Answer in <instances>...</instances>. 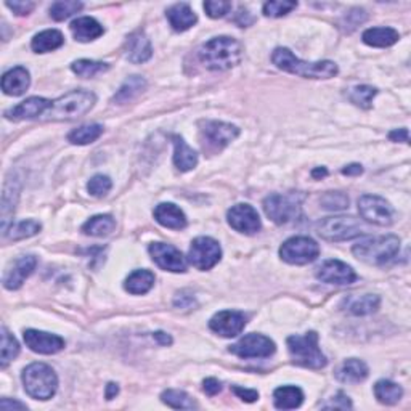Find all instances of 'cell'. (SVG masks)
I'll return each mask as SVG.
<instances>
[{"label":"cell","instance_id":"ee69618b","mask_svg":"<svg viewBox=\"0 0 411 411\" xmlns=\"http://www.w3.org/2000/svg\"><path fill=\"white\" fill-rule=\"evenodd\" d=\"M298 7V2H288V0H273L264 5V15L265 17L280 18L293 12Z\"/></svg>","mask_w":411,"mask_h":411},{"label":"cell","instance_id":"1f68e13d","mask_svg":"<svg viewBox=\"0 0 411 411\" xmlns=\"http://www.w3.org/2000/svg\"><path fill=\"white\" fill-rule=\"evenodd\" d=\"M153 286L154 273L150 272V270H135V272L129 275L126 283H124V288H126L127 293L135 296L147 294Z\"/></svg>","mask_w":411,"mask_h":411},{"label":"cell","instance_id":"b9f144b4","mask_svg":"<svg viewBox=\"0 0 411 411\" xmlns=\"http://www.w3.org/2000/svg\"><path fill=\"white\" fill-rule=\"evenodd\" d=\"M378 90L371 86H357L350 88V92H348V100L352 103H355L357 106H360L363 109H368L371 108V103H373V98L376 97Z\"/></svg>","mask_w":411,"mask_h":411},{"label":"cell","instance_id":"4dcf8cb0","mask_svg":"<svg viewBox=\"0 0 411 411\" xmlns=\"http://www.w3.org/2000/svg\"><path fill=\"white\" fill-rule=\"evenodd\" d=\"M63 44H65V38L60 31L47 29L34 35L31 47H33L35 54H47V51H54L56 49H60Z\"/></svg>","mask_w":411,"mask_h":411},{"label":"cell","instance_id":"d6a6232c","mask_svg":"<svg viewBox=\"0 0 411 411\" xmlns=\"http://www.w3.org/2000/svg\"><path fill=\"white\" fill-rule=\"evenodd\" d=\"M347 310L350 312L352 315L363 316L369 315L373 312L379 309V304H381V299L376 294H365V296H353V298H348L346 300Z\"/></svg>","mask_w":411,"mask_h":411},{"label":"cell","instance_id":"ab89813d","mask_svg":"<svg viewBox=\"0 0 411 411\" xmlns=\"http://www.w3.org/2000/svg\"><path fill=\"white\" fill-rule=\"evenodd\" d=\"M19 353V344L13 335H10L7 328H2V353H0V366L7 368Z\"/></svg>","mask_w":411,"mask_h":411},{"label":"cell","instance_id":"2e32d148","mask_svg":"<svg viewBox=\"0 0 411 411\" xmlns=\"http://www.w3.org/2000/svg\"><path fill=\"white\" fill-rule=\"evenodd\" d=\"M248 319L244 314L236 310H222L212 316L209 321V328L216 335L222 337H235L241 335Z\"/></svg>","mask_w":411,"mask_h":411},{"label":"cell","instance_id":"e0dca14e","mask_svg":"<svg viewBox=\"0 0 411 411\" xmlns=\"http://www.w3.org/2000/svg\"><path fill=\"white\" fill-rule=\"evenodd\" d=\"M316 278L328 284L346 286L357 282V273L353 272L350 265L341 262V260L332 259L326 260V262L321 265L319 272H316Z\"/></svg>","mask_w":411,"mask_h":411},{"label":"cell","instance_id":"bcb514c9","mask_svg":"<svg viewBox=\"0 0 411 411\" xmlns=\"http://www.w3.org/2000/svg\"><path fill=\"white\" fill-rule=\"evenodd\" d=\"M321 206L328 211H342L348 207V198L341 191H330L321 198Z\"/></svg>","mask_w":411,"mask_h":411},{"label":"cell","instance_id":"5b68a950","mask_svg":"<svg viewBox=\"0 0 411 411\" xmlns=\"http://www.w3.org/2000/svg\"><path fill=\"white\" fill-rule=\"evenodd\" d=\"M24 390L35 400H50L58 389V378L54 368L45 363H31L23 371Z\"/></svg>","mask_w":411,"mask_h":411},{"label":"cell","instance_id":"f546056e","mask_svg":"<svg viewBox=\"0 0 411 411\" xmlns=\"http://www.w3.org/2000/svg\"><path fill=\"white\" fill-rule=\"evenodd\" d=\"M147 88V81L142 76H130L124 84L119 87L116 95L113 97L114 105H124V103L132 102Z\"/></svg>","mask_w":411,"mask_h":411},{"label":"cell","instance_id":"d590c367","mask_svg":"<svg viewBox=\"0 0 411 411\" xmlns=\"http://www.w3.org/2000/svg\"><path fill=\"white\" fill-rule=\"evenodd\" d=\"M102 135L103 126H100V124H87V126H81L70 132L67 142L72 145H88L97 142Z\"/></svg>","mask_w":411,"mask_h":411},{"label":"cell","instance_id":"7a4b0ae2","mask_svg":"<svg viewBox=\"0 0 411 411\" xmlns=\"http://www.w3.org/2000/svg\"><path fill=\"white\" fill-rule=\"evenodd\" d=\"M272 61L280 70L307 79H331L337 74V65L332 61H304L289 49L278 47L272 55Z\"/></svg>","mask_w":411,"mask_h":411},{"label":"cell","instance_id":"8d00e7d4","mask_svg":"<svg viewBox=\"0 0 411 411\" xmlns=\"http://www.w3.org/2000/svg\"><path fill=\"white\" fill-rule=\"evenodd\" d=\"M161 400H163V403L168 405V407L175 408V410L198 408V403L190 397L188 394L184 392V390H177V389L164 390V392L161 394Z\"/></svg>","mask_w":411,"mask_h":411},{"label":"cell","instance_id":"30bf717a","mask_svg":"<svg viewBox=\"0 0 411 411\" xmlns=\"http://www.w3.org/2000/svg\"><path fill=\"white\" fill-rule=\"evenodd\" d=\"M220 259L222 248L214 238L200 236L193 239L188 251V260L195 268L206 272V270L216 267L220 262Z\"/></svg>","mask_w":411,"mask_h":411},{"label":"cell","instance_id":"4fadbf2b","mask_svg":"<svg viewBox=\"0 0 411 411\" xmlns=\"http://www.w3.org/2000/svg\"><path fill=\"white\" fill-rule=\"evenodd\" d=\"M264 211L275 223L283 225L300 214V202L294 196L270 195L264 200Z\"/></svg>","mask_w":411,"mask_h":411},{"label":"cell","instance_id":"8fae6325","mask_svg":"<svg viewBox=\"0 0 411 411\" xmlns=\"http://www.w3.org/2000/svg\"><path fill=\"white\" fill-rule=\"evenodd\" d=\"M358 212L366 222L379 227H389L395 220L392 206L381 196L363 195L358 200Z\"/></svg>","mask_w":411,"mask_h":411},{"label":"cell","instance_id":"f5cc1de1","mask_svg":"<svg viewBox=\"0 0 411 411\" xmlns=\"http://www.w3.org/2000/svg\"><path fill=\"white\" fill-rule=\"evenodd\" d=\"M202 390H204L209 397H214V395H217L222 390V384L218 382L216 378H207L204 379V382H202Z\"/></svg>","mask_w":411,"mask_h":411},{"label":"cell","instance_id":"d4e9b609","mask_svg":"<svg viewBox=\"0 0 411 411\" xmlns=\"http://www.w3.org/2000/svg\"><path fill=\"white\" fill-rule=\"evenodd\" d=\"M172 143H174V164L180 172H188V170L195 169L198 164V154L193 148H190L188 145L180 135H172Z\"/></svg>","mask_w":411,"mask_h":411},{"label":"cell","instance_id":"f6af8a7d","mask_svg":"<svg viewBox=\"0 0 411 411\" xmlns=\"http://www.w3.org/2000/svg\"><path fill=\"white\" fill-rule=\"evenodd\" d=\"M111 186H113V182H111V179H109V177L98 174L95 177H92L90 182H88L87 190L92 196L103 198L109 193Z\"/></svg>","mask_w":411,"mask_h":411},{"label":"cell","instance_id":"52a82bcc","mask_svg":"<svg viewBox=\"0 0 411 411\" xmlns=\"http://www.w3.org/2000/svg\"><path fill=\"white\" fill-rule=\"evenodd\" d=\"M315 230L326 241L339 243L360 236L363 233V227L355 217L337 216L321 218L320 222H316Z\"/></svg>","mask_w":411,"mask_h":411},{"label":"cell","instance_id":"11a10c76","mask_svg":"<svg viewBox=\"0 0 411 411\" xmlns=\"http://www.w3.org/2000/svg\"><path fill=\"white\" fill-rule=\"evenodd\" d=\"M0 408L2 410H13V408H17V410H26L28 407H26L24 403H22V402H18V400H10V398H2V402H0Z\"/></svg>","mask_w":411,"mask_h":411},{"label":"cell","instance_id":"c3c4849f","mask_svg":"<svg viewBox=\"0 0 411 411\" xmlns=\"http://www.w3.org/2000/svg\"><path fill=\"white\" fill-rule=\"evenodd\" d=\"M363 22H366L365 10L353 8L344 17V23H342V26H347V31H352L355 29L357 26H360Z\"/></svg>","mask_w":411,"mask_h":411},{"label":"cell","instance_id":"94428289","mask_svg":"<svg viewBox=\"0 0 411 411\" xmlns=\"http://www.w3.org/2000/svg\"><path fill=\"white\" fill-rule=\"evenodd\" d=\"M326 175H328V170L325 168H316L312 170V177H314V179H323Z\"/></svg>","mask_w":411,"mask_h":411},{"label":"cell","instance_id":"74e56055","mask_svg":"<svg viewBox=\"0 0 411 411\" xmlns=\"http://www.w3.org/2000/svg\"><path fill=\"white\" fill-rule=\"evenodd\" d=\"M71 70L74 74L79 77H84V79H90V77H95L98 74H103L109 70L108 63H103V61H93V60H77L71 65Z\"/></svg>","mask_w":411,"mask_h":411},{"label":"cell","instance_id":"681fc988","mask_svg":"<svg viewBox=\"0 0 411 411\" xmlns=\"http://www.w3.org/2000/svg\"><path fill=\"white\" fill-rule=\"evenodd\" d=\"M321 408H335V410H350L352 408V402L347 395L342 392H337L336 397H332L330 403L321 405Z\"/></svg>","mask_w":411,"mask_h":411},{"label":"cell","instance_id":"603a6c76","mask_svg":"<svg viewBox=\"0 0 411 411\" xmlns=\"http://www.w3.org/2000/svg\"><path fill=\"white\" fill-rule=\"evenodd\" d=\"M31 84L29 71L23 66H17L7 71L2 77V90L3 93L12 97H19L28 90Z\"/></svg>","mask_w":411,"mask_h":411},{"label":"cell","instance_id":"7dc6e473","mask_svg":"<svg viewBox=\"0 0 411 411\" xmlns=\"http://www.w3.org/2000/svg\"><path fill=\"white\" fill-rule=\"evenodd\" d=\"M204 10L207 17L211 18H222L232 10L230 2H222V0H209V2H204Z\"/></svg>","mask_w":411,"mask_h":411},{"label":"cell","instance_id":"8992f818","mask_svg":"<svg viewBox=\"0 0 411 411\" xmlns=\"http://www.w3.org/2000/svg\"><path fill=\"white\" fill-rule=\"evenodd\" d=\"M288 350L291 353L294 363L300 366L320 369L326 366V357L319 347V335L315 331L307 332L304 336H289L288 341Z\"/></svg>","mask_w":411,"mask_h":411},{"label":"cell","instance_id":"3957f363","mask_svg":"<svg viewBox=\"0 0 411 411\" xmlns=\"http://www.w3.org/2000/svg\"><path fill=\"white\" fill-rule=\"evenodd\" d=\"M97 102L95 93L87 90H72L51 102L44 114L45 121H72L84 116Z\"/></svg>","mask_w":411,"mask_h":411},{"label":"cell","instance_id":"d6986e66","mask_svg":"<svg viewBox=\"0 0 411 411\" xmlns=\"http://www.w3.org/2000/svg\"><path fill=\"white\" fill-rule=\"evenodd\" d=\"M51 102L42 97H31L12 109L5 113L7 119L12 121H24V119H34L39 116H44L47 109L50 108Z\"/></svg>","mask_w":411,"mask_h":411},{"label":"cell","instance_id":"7402d4cb","mask_svg":"<svg viewBox=\"0 0 411 411\" xmlns=\"http://www.w3.org/2000/svg\"><path fill=\"white\" fill-rule=\"evenodd\" d=\"M156 222L170 230H184L186 227V216L179 206L172 202H161L154 209Z\"/></svg>","mask_w":411,"mask_h":411},{"label":"cell","instance_id":"816d5d0a","mask_svg":"<svg viewBox=\"0 0 411 411\" xmlns=\"http://www.w3.org/2000/svg\"><path fill=\"white\" fill-rule=\"evenodd\" d=\"M232 390L238 395L239 398L244 400V402H248V403L256 402V400L259 398V392H257V390H254V389H244V387L235 386V387H232Z\"/></svg>","mask_w":411,"mask_h":411},{"label":"cell","instance_id":"44dd1931","mask_svg":"<svg viewBox=\"0 0 411 411\" xmlns=\"http://www.w3.org/2000/svg\"><path fill=\"white\" fill-rule=\"evenodd\" d=\"M126 50H127L129 61L135 65L145 63V61H148L153 55L152 42H150V39L147 38V34H145L143 31H135L134 34L129 35Z\"/></svg>","mask_w":411,"mask_h":411},{"label":"cell","instance_id":"7bdbcfd3","mask_svg":"<svg viewBox=\"0 0 411 411\" xmlns=\"http://www.w3.org/2000/svg\"><path fill=\"white\" fill-rule=\"evenodd\" d=\"M82 5L81 2H72V0H66V2H55L51 3L50 7V17L55 19V22H65V19H67L70 17H72V15L81 12Z\"/></svg>","mask_w":411,"mask_h":411},{"label":"cell","instance_id":"484cf974","mask_svg":"<svg viewBox=\"0 0 411 411\" xmlns=\"http://www.w3.org/2000/svg\"><path fill=\"white\" fill-rule=\"evenodd\" d=\"M369 374V369L365 362L358 360V358H348L342 363L341 368L337 369L336 378L344 384H358L365 381Z\"/></svg>","mask_w":411,"mask_h":411},{"label":"cell","instance_id":"83f0119b","mask_svg":"<svg viewBox=\"0 0 411 411\" xmlns=\"http://www.w3.org/2000/svg\"><path fill=\"white\" fill-rule=\"evenodd\" d=\"M304 402V392L296 386H283L273 392V403L278 410L299 408Z\"/></svg>","mask_w":411,"mask_h":411},{"label":"cell","instance_id":"9a60e30c","mask_svg":"<svg viewBox=\"0 0 411 411\" xmlns=\"http://www.w3.org/2000/svg\"><path fill=\"white\" fill-rule=\"evenodd\" d=\"M227 220L239 233L254 235L262 228L257 211L249 204H236L227 212Z\"/></svg>","mask_w":411,"mask_h":411},{"label":"cell","instance_id":"91938a15","mask_svg":"<svg viewBox=\"0 0 411 411\" xmlns=\"http://www.w3.org/2000/svg\"><path fill=\"white\" fill-rule=\"evenodd\" d=\"M118 392H119L118 384L109 382L108 386H106V398H108V400H113V398L116 397V395H118Z\"/></svg>","mask_w":411,"mask_h":411},{"label":"cell","instance_id":"277c9868","mask_svg":"<svg viewBox=\"0 0 411 411\" xmlns=\"http://www.w3.org/2000/svg\"><path fill=\"white\" fill-rule=\"evenodd\" d=\"M400 238L395 235L368 236L353 244L352 252L358 260L369 265H386L397 257Z\"/></svg>","mask_w":411,"mask_h":411},{"label":"cell","instance_id":"ba28073f","mask_svg":"<svg viewBox=\"0 0 411 411\" xmlns=\"http://www.w3.org/2000/svg\"><path fill=\"white\" fill-rule=\"evenodd\" d=\"M320 256V246L309 236H293L282 244L280 257L291 265H305Z\"/></svg>","mask_w":411,"mask_h":411},{"label":"cell","instance_id":"60d3db41","mask_svg":"<svg viewBox=\"0 0 411 411\" xmlns=\"http://www.w3.org/2000/svg\"><path fill=\"white\" fill-rule=\"evenodd\" d=\"M18 196H19V184L17 179H8L7 184L3 186V195H2V223L7 220V216L10 212H13L15 206L18 202Z\"/></svg>","mask_w":411,"mask_h":411},{"label":"cell","instance_id":"4316f807","mask_svg":"<svg viewBox=\"0 0 411 411\" xmlns=\"http://www.w3.org/2000/svg\"><path fill=\"white\" fill-rule=\"evenodd\" d=\"M71 31L72 34H74L76 40H79V42H90V40L98 39L105 33L103 26L98 23L95 18L90 17H82L74 19V22L71 23Z\"/></svg>","mask_w":411,"mask_h":411},{"label":"cell","instance_id":"6da1fadb","mask_svg":"<svg viewBox=\"0 0 411 411\" xmlns=\"http://www.w3.org/2000/svg\"><path fill=\"white\" fill-rule=\"evenodd\" d=\"M243 58V47L236 39L220 35L211 39L200 49V60L207 70L227 71L239 65Z\"/></svg>","mask_w":411,"mask_h":411},{"label":"cell","instance_id":"5bb4252c","mask_svg":"<svg viewBox=\"0 0 411 411\" xmlns=\"http://www.w3.org/2000/svg\"><path fill=\"white\" fill-rule=\"evenodd\" d=\"M150 256L158 264L159 268L166 272L172 273H184L186 272V260L182 256L179 249L174 248L172 244L166 243H153L150 244Z\"/></svg>","mask_w":411,"mask_h":411},{"label":"cell","instance_id":"f907efd6","mask_svg":"<svg viewBox=\"0 0 411 411\" xmlns=\"http://www.w3.org/2000/svg\"><path fill=\"white\" fill-rule=\"evenodd\" d=\"M7 7L12 10L15 15L18 17H24V15H29L33 12L35 3L34 2H22V0H15V2H7Z\"/></svg>","mask_w":411,"mask_h":411},{"label":"cell","instance_id":"836d02e7","mask_svg":"<svg viewBox=\"0 0 411 411\" xmlns=\"http://www.w3.org/2000/svg\"><path fill=\"white\" fill-rule=\"evenodd\" d=\"M374 395L382 405H395L403 397V389L392 381L381 379L374 384Z\"/></svg>","mask_w":411,"mask_h":411},{"label":"cell","instance_id":"680465c9","mask_svg":"<svg viewBox=\"0 0 411 411\" xmlns=\"http://www.w3.org/2000/svg\"><path fill=\"white\" fill-rule=\"evenodd\" d=\"M362 172H363V168L360 164H350L342 169V174L344 175H360Z\"/></svg>","mask_w":411,"mask_h":411},{"label":"cell","instance_id":"db71d44e","mask_svg":"<svg viewBox=\"0 0 411 411\" xmlns=\"http://www.w3.org/2000/svg\"><path fill=\"white\" fill-rule=\"evenodd\" d=\"M389 138L392 140V142H403V143H408V142H410L408 129H397V130H392V132L389 134Z\"/></svg>","mask_w":411,"mask_h":411},{"label":"cell","instance_id":"9c48e42d","mask_svg":"<svg viewBox=\"0 0 411 411\" xmlns=\"http://www.w3.org/2000/svg\"><path fill=\"white\" fill-rule=\"evenodd\" d=\"M239 135V129L233 124L220 121H204L201 122V137L202 148L207 152H220L230 145Z\"/></svg>","mask_w":411,"mask_h":411},{"label":"cell","instance_id":"ac0fdd59","mask_svg":"<svg viewBox=\"0 0 411 411\" xmlns=\"http://www.w3.org/2000/svg\"><path fill=\"white\" fill-rule=\"evenodd\" d=\"M24 342L31 350L35 353H42V355H54L65 348V339L63 337L50 335L45 331L38 330H26L24 331Z\"/></svg>","mask_w":411,"mask_h":411},{"label":"cell","instance_id":"f35d334b","mask_svg":"<svg viewBox=\"0 0 411 411\" xmlns=\"http://www.w3.org/2000/svg\"><path fill=\"white\" fill-rule=\"evenodd\" d=\"M40 228H42V225H40L38 220H23L18 223H12V227L3 233V236H8L10 239H13V241H18V239L38 235Z\"/></svg>","mask_w":411,"mask_h":411},{"label":"cell","instance_id":"9f6ffc18","mask_svg":"<svg viewBox=\"0 0 411 411\" xmlns=\"http://www.w3.org/2000/svg\"><path fill=\"white\" fill-rule=\"evenodd\" d=\"M174 304H175V307H180V309H186L188 305L195 304V299H193V296H185L184 293H182V294H179V298H175Z\"/></svg>","mask_w":411,"mask_h":411},{"label":"cell","instance_id":"cb8c5ba5","mask_svg":"<svg viewBox=\"0 0 411 411\" xmlns=\"http://www.w3.org/2000/svg\"><path fill=\"white\" fill-rule=\"evenodd\" d=\"M166 17L169 19V24L177 33H184L190 29L198 22L196 13L191 10L188 3H175L166 12Z\"/></svg>","mask_w":411,"mask_h":411},{"label":"cell","instance_id":"ffe728a7","mask_svg":"<svg viewBox=\"0 0 411 411\" xmlns=\"http://www.w3.org/2000/svg\"><path fill=\"white\" fill-rule=\"evenodd\" d=\"M35 265H38V259L34 256H23L19 257L17 262L13 264V267L8 270L7 275L3 277V286L10 291L19 289L26 282V278H29L33 275Z\"/></svg>","mask_w":411,"mask_h":411},{"label":"cell","instance_id":"e575fe53","mask_svg":"<svg viewBox=\"0 0 411 411\" xmlns=\"http://www.w3.org/2000/svg\"><path fill=\"white\" fill-rule=\"evenodd\" d=\"M116 228V220L111 216H95L82 225V232L88 236H106Z\"/></svg>","mask_w":411,"mask_h":411},{"label":"cell","instance_id":"7c38bea8","mask_svg":"<svg viewBox=\"0 0 411 411\" xmlns=\"http://www.w3.org/2000/svg\"><path fill=\"white\" fill-rule=\"evenodd\" d=\"M228 350L239 358H267L273 355L277 346L270 337L251 332V335L241 337L236 344L230 346Z\"/></svg>","mask_w":411,"mask_h":411},{"label":"cell","instance_id":"6f0895ef","mask_svg":"<svg viewBox=\"0 0 411 411\" xmlns=\"http://www.w3.org/2000/svg\"><path fill=\"white\" fill-rule=\"evenodd\" d=\"M153 337H154V339H156V341H158V342H159V344H161V346H170V344H172V337H170V336H168V335H166V332H163V331H158V332H154V335H153Z\"/></svg>","mask_w":411,"mask_h":411},{"label":"cell","instance_id":"f1b7e54d","mask_svg":"<svg viewBox=\"0 0 411 411\" xmlns=\"http://www.w3.org/2000/svg\"><path fill=\"white\" fill-rule=\"evenodd\" d=\"M363 42L369 47H378V49H384V47H390L398 42L400 34L394 28H371L366 29L362 35Z\"/></svg>","mask_w":411,"mask_h":411}]
</instances>
